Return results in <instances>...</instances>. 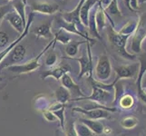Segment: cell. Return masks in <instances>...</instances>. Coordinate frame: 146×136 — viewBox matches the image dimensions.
I'll return each instance as SVG.
<instances>
[{"mask_svg": "<svg viewBox=\"0 0 146 136\" xmlns=\"http://www.w3.org/2000/svg\"><path fill=\"white\" fill-rule=\"evenodd\" d=\"M130 36H123L121 34L116 31L113 27H108V40L111 44L116 48L118 54L124 59L127 60H135L136 59V54H131L127 51L126 45H127V40Z\"/></svg>", "mask_w": 146, "mask_h": 136, "instance_id": "6da1fadb", "label": "cell"}, {"mask_svg": "<svg viewBox=\"0 0 146 136\" xmlns=\"http://www.w3.org/2000/svg\"><path fill=\"white\" fill-rule=\"evenodd\" d=\"M73 112L79 113L83 114L87 119L90 120H102L110 118L111 113L116 112V107H107L103 106L97 103H94V107H87V108H81V107H74Z\"/></svg>", "mask_w": 146, "mask_h": 136, "instance_id": "7a4b0ae2", "label": "cell"}, {"mask_svg": "<svg viewBox=\"0 0 146 136\" xmlns=\"http://www.w3.org/2000/svg\"><path fill=\"white\" fill-rule=\"evenodd\" d=\"M92 85V93L89 96H83L72 99V101H81V100H90L94 103H97L103 106H106L107 103H111L113 102L114 99V92L103 89L94 84Z\"/></svg>", "mask_w": 146, "mask_h": 136, "instance_id": "3957f363", "label": "cell"}, {"mask_svg": "<svg viewBox=\"0 0 146 136\" xmlns=\"http://www.w3.org/2000/svg\"><path fill=\"white\" fill-rule=\"evenodd\" d=\"M55 43V40L52 39L51 42H49V44L46 45V47L44 48L43 51L40 53L36 57H35L33 59H31L30 61L27 62L26 64H15V65H11V66H8L7 67V70L11 71L12 73L15 74H28V73H32L34 72L35 70H36L37 68L40 67V63H39V60L41 58L43 55H44L46 52L47 50L52 46V45Z\"/></svg>", "mask_w": 146, "mask_h": 136, "instance_id": "277c9868", "label": "cell"}, {"mask_svg": "<svg viewBox=\"0 0 146 136\" xmlns=\"http://www.w3.org/2000/svg\"><path fill=\"white\" fill-rule=\"evenodd\" d=\"M146 38V14L141 16L138 20V25L131 41V52L133 54H140L142 52V45ZM130 52V53H131Z\"/></svg>", "mask_w": 146, "mask_h": 136, "instance_id": "5b68a950", "label": "cell"}, {"mask_svg": "<svg viewBox=\"0 0 146 136\" xmlns=\"http://www.w3.org/2000/svg\"><path fill=\"white\" fill-rule=\"evenodd\" d=\"M112 70V64H111L109 57L106 54H101L98 58L96 66H95L94 69L96 81L101 83L106 82L111 77Z\"/></svg>", "mask_w": 146, "mask_h": 136, "instance_id": "8992f818", "label": "cell"}, {"mask_svg": "<svg viewBox=\"0 0 146 136\" xmlns=\"http://www.w3.org/2000/svg\"><path fill=\"white\" fill-rule=\"evenodd\" d=\"M26 54H27L26 46L19 43L8 53L6 58L0 64V69L7 68L8 66L17 64L18 63L22 62L25 59V57H26Z\"/></svg>", "mask_w": 146, "mask_h": 136, "instance_id": "52a82bcc", "label": "cell"}, {"mask_svg": "<svg viewBox=\"0 0 146 136\" xmlns=\"http://www.w3.org/2000/svg\"><path fill=\"white\" fill-rule=\"evenodd\" d=\"M86 49H87V54H83L81 57L74 58V57H63L67 58L71 60H75L77 61L81 66L80 73L78 74V78H82L84 75H87L88 77H92L93 74V60H92V52H91V44L89 42L86 43Z\"/></svg>", "mask_w": 146, "mask_h": 136, "instance_id": "ba28073f", "label": "cell"}, {"mask_svg": "<svg viewBox=\"0 0 146 136\" xmlns=\"http://www.w3.org/2000/svg\"><path fill=\"white\" fill-rule=\"evenodd\" d=\"M114 71L116 74V78L113 81L116 84L118 81L122 79H130L137 77L139 65L137 64H124V65H118L114 67Z\"/></svg>", "mask_w": 146, "mask_h": 136, "instance_id": "9c48e42d", "label": "cell"}, {"mask_svg": "<svg viewBox=\"0 0 146 136\" xmlns=\"http://www.w3.org/2000/svg\"><path fill=\"white\" fill-rule=\"evenodd\" d=\"M84 1L85 0H80V2L78 3L76 7H75L74 10H72V11H70V12H64L60 15V17H61L64 21L74 23L75 26H76L77 29L80 32H82L83 34H84V26L82 24L81 19H80V9H81Z\"/></svg>", "mask_w": 146, "mask_h": 136, "instance_id": "30bf717a", "label": "cell"}, {"mask_svg": "<svg viewBox=\"0 0 146 136\" xmlns=\"http://www.w3.org/2000/svg\"><path fill=\"white\" fill-rule=\"evenodd\" d=\"M139 71L137 74V79H136V86H137V95L138 98L142 101L143 103H146V94L143 92L141 86V81L143 77V75L146 74V52L142 54L139 56Z\"/></svg>", "mask_w": 146, "mask_h": 136, "instance_id": "8fae6325", "label": "cell"}, {"mask_svg": "<svg viewBox=\"0 0 146 136\" xmlns=\"http://www.w3.org/2000/svg\"><path fill=\"white\" fill-rule=\"evenodd\" d=\"M71 72V66L66 63H60L56 66H54L46 71H44L41 77L42 79H46L48 77H52L57 81H60L64 74Z\"/></svg>", "mask_w": 146, "mask_h": 136, "instance_id": "7c38bea8", "label": "cell"}, {"mask_svg": "<svg viewBox=\"0 0 146 136\" xmlns=\"http://www.w3.org/2000/svg\"><path fill=\"white\" fill-rule=\"evenodd\" d=\"M33 20H34V13L32 12L31 14L29 15V17H28V18H27V27H26V28H25V30H24V32L20 34V36L18 37V38H17L15 41L12 43V44H10L8 46H7L5 49H3L1 52H0V64L2 63V61L3 60L6 58V56L8 54V53L11 51V50L16 46L17 44H18L20 42L22 41V40L27 36V34H28V31H29V28H30V27H31V25H32V23H33Z\"/></svg>", "mask_w": 146, "mask_h": 136, "instance_id": "4fadbf2b", "label": "cell"}, {"mask_svg": "<svg viewBox=\"0 0 146 136\" xmlns=\"http://www.w3.org/2000/svg\"><path fill=\"white\" fill-rule=\"evenodd\" d=\"M57 25L59 26L60 28L64 29V31H66L67 33L70 34H76L78 36H81L82 38H84V40H86L88 42H92L93 44H95V39L90 37L87 34H84L82 32H80L79 30L77 29L76 26L74 24V23H70V22H66L61 17H58L57 18Z\"/></svg>", "mask_w": 146, "mask_h": 136, "instance_id": "5bb4252c", "label": "cell"}, {"mask_svg": "<svg viewBox=\"0 0 146 136\" xmlns=\"http://www.w3.org/2000/svg\"><path fill=\"white\" fill-rule=\"evenodd\" d=\"M60 81H61L62 86L66 88L69 92L71 93V95L73 94L74 95H75V96H77L76 98L85 96L84 94L82 92V90L80 89V86L74 83V81L71 77V75L69 74V73L64 74L62 76V78L60 79Z\"/></svg>", "mask_w": 146, "mask_h": 136, "instance_id": "9a60e30c", "label": "cell"}, {"mask_svg": "<svg viewBox=\"0 0 146 136\" xmlns=\"http://www.w3.org/2000/svg\"><path fill=\"white\" fill-rule=\"evenodd\" d=\"M31 7L33 13L36 12L44 15H52L57 11L59 6L57 4L47 3V2H34Z\"/></svg>", "mask_w": 146, "mask_h": 136, "instance_id": "2e32d148", "label": "cell"}, {"mask_svg": "<svg viewBox=\"0 0 146 136\" xmlns=\"http://www.w3.org/2000/svg\"><path fill=\"white\" fill-rule=\"evenodd\" d=\"M5 17H6L7 22L11 25V27L16 30L17 33L21 34L24 32V30L27 26H25L22 21V18L20 17V16L15 11V10H11L10 12H8Z\"/></svg>", "mask_w": 146, "mask_h": 136, "instance_id": "e0dca14e", "label": "cell"}, {"mask_svg": "<svg viewBox=\"0 0 146 136\" xmlns=\"http://www.w3.org/2000/svg\"><path fill=\"white\" fill-rule=\"evenodd\" d=\"M98 3V0H85L80 9V19L84 27H88L89 14L94 6Z\"/></svg>", "mask_w": 146, "mask_h": 136, "instance_id": "ac0fdd59", "label": "cell"}, {"mask_svg": "<svg viewBox=\"0 0 146 136\" xmlns=\"http://www.w3.org/2000/svg\"><path fill=\"white\" fill-rule=\"evenodd\" d=\"M79 122H81L82 123L85 124L86 126L92 131V133L94 134L100 135L104 133V126L102 123H100L99 121L96 120H90L87 118H81L79 119Z\"/></svg>", "mask_w": 146, "mask_h": 136, "instance_id": "d6986e66", "label": "cell"}, {"mask_svg": "<svg viewBox=\"0 0 146 136\" xmlns=\"http://www.w3.org/2000/svg\"><path fill=\"white\" fill-rule=\"evenodd\" d=\"M95 23H96V27L99 33L102 32L106 27V15L99 2L97 3L96 11H95Z\"/></svg>", "mask_w": 146, "mask_h": 136, "instance_id": "ffe728a7", "label": "cell"}, {"mask_svg": "<svg viewBox=\"0 0 146 136\" xmlns=\"http://www.w3.org/2000/svg\"><path fill=\"white\" fill-rule=\"evenodd\" d=\"M51 22L44 23L38 26L34 30V34L37 37H44V38H53L54 34L51 31Z\"/></svg>", "mask_w": 146, "mask_h": 136, "instance_id": "44dd1931", "label": "cell"}, {"mask_svg": "<svg viewBox=\"0 0 146 136\" xmlns=\"http://www.w3.org/2000/svg\"><path fill=\"white\" fill-rule=\"evenodd\" d=\"M26 5H27L26 0H13V3H12V7L14 10L19 15L20 17L22 18V21L25 26H27V24Z\"/></svg>", "mask_w": 146, "mask_h": 136, "instance_id": "7402d4cb", "label": "cell"}, {"mask_svg": "<svg viewBox=\"0 0 146 136\" xmlns=\"http://www.w3.org/2000/svg\"><path fill=\"white\" fill-rule=\"evenodd\" d=\"M54 95H55V99H56V102L62 104H65L67 102L72 100L71 93H70L66 88L62 86V85L56 89Z\"/></svg>", "mask_w": 146, "mask_h": 136, "instance_id": "603a6c76", "label": "cell"}, {"mask_svg": "<svg viewBox=\"0 0 146 136\" xmlns=\"http://www.w3.org/2000/svg\"><path fill=\"white\" fill-rule=\"evenodd\" d=\"M95 11H96V8L95 9H91L89 14V19H88V27H89V33L92 36L96 37L98 39H101L100 33L98 32L97 27H96V23H95Z\"/></svg>", "mask_w": 146, "mask_h": 136, "instance_id": "cb8c5ba5", "label": "cell"}, {"mask_svg": "<svg viewBox=\"0 0 146 136\" xmlns=\"http://www.w3.org/2000/svg\"><path fill=\"white\" fill-rule=\"evenodd\" d=\"M119 106L123 110H130L132 109L135 104V99L132 94H123L122 96L119 98Z\"/></svg>", "mask_w": 146, "mask_h": 136, "instance_id": "d4e9b609", "label": "cell"}, {"mask_svg": "<svg viewBox=\"0 0 146 136\" xmlns=\"http://www.w3.org/2000/svg\"><path fill=\"white\" fill-rule=\"evenodd\" d=\"M88 41L86 40H82V41H71L69 44H66V46L64 48L65 54L68 56L67 57H74L78 54V47L81 44H86Z\"/></svg>", "mask_w": 146, "mask_h": 136, "instance_id": "484cf974", "label": "cell"}, {"mask_svg": "<svg viewBox=\"0 0 146 136\" xmlns=\"http://www.w3.org/2000/svg\"><path fill=\"white\" fill-rule=\"evenodd\" d=\"M105 15H106V17L109 18L111 25H113V21L111 19L110 16H119L121 17L122 14H121L120 8L118 7V1L117 0H112V2L110 3L109 7L106 9H104Z\"/></svg>", "mask_w": 146, "mask_h": 136, "instance_id": "4316f807", "label": "cell"}, {"mask_svg": "<svg viewBox=\"0 0 146 136\" xmlns=\"http://www.w3.org/2000/svg\"><path fill=\"white\" fill-rule=\"evenodd\" d=\"M137 25H138L137 20H130V21H128L121 28V30H119L118 33L121 34H123V36H133L135 30H136Z\"/></svg>", "mask_w": 146, "mask_h": 136, "instance_id": "83f0119b", "label": "cell"}, {"mask_svg": "<svg viewBox=\"0 0 146 136\" xmlns=\"http://www.w3.org/2000/svg\"><path fill=\"white\" fill-rule=\"evenodd\" d=\"M54 44L47 50V51L46 52V54H46L44 64H46V65L47 67H50V68L54 67L55 65V64L57 63V54H56V53H55L54 49Z\"/></svg>", "mask_w": 146, "mask_h": 136, "instance_id": "f1b7e54d", "label": "cell"}, {"mask_svg": "<svg viewBox=\"0 0 146 136\" xmlns=\"http://www.w3.org/2000/svg\"><path fill=\"white\" fill-rule=\"evenodd\" d=\"M54 39L55 40V42L58 41L63 44H67L71 42L70 34H68V33L62 28H59L58 31L54 34Z\"/></svg>", "mask_w": 146, "mask_h": 136, "instance_id": "f546056e", "label": "cell"}, {"mask_svg": "<svg viewBox=\"0 0 146 136\" xmlns=\"http://www.w3.org/2000/svg\"><path fill=\"white\" fill-rule=\"evenodd\" d=\"M138 122L139 121L136 117L131 115V116H127L121 121V126L123 129L131 130V129H133L134 127H136Z\"/></svg>", "mask_w": 146, "mask_h": 136, "instance_id": "4dcf8cb0", "label": "cell"}, {"mask_svg": "<svg viewBox=\"0 0 146 136\" xmlns=\"http://www.w3.org/2000/svg\"><path fill=\"white\" fill-rule=\"evenodd\" d=\"M74 127H75V131H76L77 136H94L92 131L81 122L75 123Z\"/></svg>", "mask_w": 146, "mask_h": 136, "instance_id": "1f68e13d", "label": "cell"}, {"mask_svg": "<svg viewBox=\"0 0 146 136\" xmlns=\"http://www.w3.org/2000/svg\"><path fill=\"white\" fill-rule=\"evenodd\" d=\"M64 108L65 106L60 108L58 110L53 111L54 114L56 116L57 120L60 122V126L63 130H64V125H65V114H64Z\"/></svg>", "mask_w": 146, "mask_h": 136, "instance_id": "d6a6232c", "label": "cell"}, {"mask_svg": "<svg viewBox=\"0 0 146 136\" xmlns=\"http://www.w3.org/2000/svg\"><path fill=\"white\" fill-rule=\"evenodd\" d=\"M74 124H75L74 122H68L66 124L64 125V131L65 133V136H77Z\"/></svg>", "mask_w": 146, "mask_h": 136, "instance_id": "836d02e7", "label": "cell"}, {"mask_svg": "<svg viewBox=\"0 0 146 136\" xmlns=\"http://www.w3.org/2000/svg\"><path fill=\"white\" fill-rule=\"evenodd\" d=\"M9 44V36L7 32L0 30V48H6Z\"/></svg>", "mask_w": 146, "mask_h": 136, "instance_id": "e575fe53", "label": "cell"}, {"mask_svg": "<svg viewBox=\"0 0 146 136\" xmlns=\"http://www.w3.org/2000/svg\"><path fill=\"white\" fill-rule=\"evenodd\" d=\"M43 115H44V118L46 119V121H47V122H55V121H57V118L54 114V113L51 112V111H49L48 109L44 111Z\"/></svg>", "mask_w": 146, "mask_h": 136, "instance_id": "d590c367", "label": "cell"}, {"mask_svg": "<svg viewBox=\"0 0 146 136\" xmlns=\"http://www.w3.org/2000/svg\"><path fill=\"white\" fill-rule=\"evenodd\" d=\"M12 6L9 5H6V6H0V22L2 21V19L6 17V15L11 11Z\"/></svg>", "mask_w": 146, "mask_h": 136, "instance_id": "8d00e7d4", "label": "cell"}, {"mask_svg": "<svg viewBox=\"0 0 146 136\" xmlns=\"http://www.w3.org/2000/svg\"><path fill=\"white\" fill-rule=\"evenodd\" d=\"M98 2L100 3V5L102 6V7L104 9H106L109 7L110 3L112 2V0H100V1H98Z\"/></svg>", "mask_w": 146, "mask_h": 136, "instance_id": "74e56055", "label": "cell"}, {"mask_svg": "<svg viewBox=\"0 0 146 136\" xmlns=\"http://www.w3.org/2000/svg\"><path fill=\"white\" fill-rule=\"evenodd\" d=\"M141 86H142V89H146V74L143 75V77L141 81Z\"/></svg>", "mask_w": 146, "mask_h": 136, "instance_id": "f35d334b", "label": "cell"}, {"mask_svg": "<svg viewBox=\"0 0 146 136\" xmlns=\"http://www.w3.org/2000/svg\"><path fill=\"white\" fill-rule=\"evenodd\" d=\"M112 133V129L109 128V127H104V133H104V134H109V133Z\"/></svg>", "mask_w": 146, "mask_h": 136, "instance_id": "ab89813d", "label": "cell"}, {"mask_svg": "<svg viewBox=\"0 0 146 136\" xmlns=\"http://www.w3.org/2000/svg\"><path fill=\"white\" fill-rule=\"evenodd\" d=\"M123 1L125 3V6L128 7V9L131 10V7H130V1H131V0H123ZM131 11H132V10H131Z\"/></svg>", "mask_w": 146, "mask_h": 136, "instance_id": "60d3db41", "label": "cell"}, {"mask_svg": "<svg viewBox=\"0 0 146 136\" xmlns=\"http://www.w3.org/2000/svg\"><path fill=\"white\" fill-rule=\"evenodd\" d=\"M137 1H138V4H139V6H140V7L142 6L143 4L146 3V0H137Z\"/></svg>", "mask_w": 146, "mask_h": 136, "instance_id": "b9f144b4", "label": "cell"}, {"mask_svg": "<svg viewBox=\"0 0 146 136\" xmlns=\"http://www.w3.org/2000/svg\"><path fill=\"white\" fill-rule=\"evenodd\" d=\"M4 80V78H3V76H0V82H2Z\"/></svg>", "mask_w": 146, "mask_h": 136, "instance_id": "7bdbcfd3", "label": "cell"}, {"mask_svg": "<svg viewBox=\"0 0 146 136\" xmlns=\"http://www.w3.org/2000/svg\"><path fill=\"white\" fill-rule=\"evenodd\" d=\"M143 92H144V93L146 94V89H143Z\"/></svg>", "mask_w": 146, "mask_h": 136, "instance_id": "ee69618b", "label": "cell"}, {"mask_svg": "<svg viewBox=\"0 0 146 136\" xmlns=\"http://www.w3.org/2000/svg\"><path fill=\"white\" fill-rule=\"evenodd\" d=\"M7 1H8V2H10V1H13V0H7Z\"/></svg>", "mask_w": 146, "mask_h": 136, "instance_id": "f6af8a7d", "label": "cell"}, {"mask_svg": "<svg viewBox=\"0 0 146 136\" xmlns=\"http://www.w3.org/2000/svg\"><path fill=\"white\" fill-rule=\"evenodd\" d=\"M98 1H100V0H98Z\"/></svg>", "mask_w": 146, "mask_h": 136, "instance_id": "bcb514c9", "label": "cell"}]
</instances>
